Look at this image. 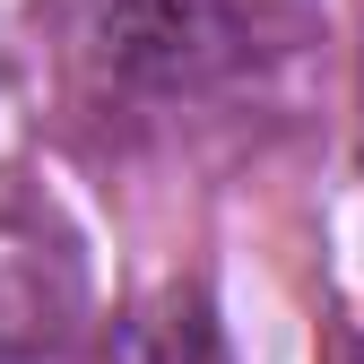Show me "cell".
<instances>
[{"label": "cell", "mask_w": 364, "mask_h": 364, "mask_svg": "<svg viewBox=\"0 0 364 364\" xmlns=\"http://www.w3.org/2000/svg\"><path fill=\"white\" fill-rule=\"evenodd\" d=\"M330 364H364V321H355V330H338V347H330Z\"/></svg>", "instance_id": "4"}, {"label": "cell", "mask_w": 364, "mask_h": 364, "mask_svg": "<svg viewBox=\"0 0 364 364\" xmlns=\"http://www.w3.org/2000/svg\"><path fill=\"white\" fill-rule=\"evenodd\" d=\"M87 321V269L61 225L0 208V364L61 355Z\"/></svg>", "instance_id": "2"}, {"label": "cell", "mask_w": 364, "mask_h": 364, "mask_svg": "<svg viewBox=\"0 0 364 364\" xmlns=\"http://www.w3.org/2000/svg\"><path fill=\"white\" fill-rule=\"evenodd\" d=\"M105 364H225V338H217L208 295L200 287H156L148 304H130Z\"/></svg>", "instance_id": "3"}, {"label": "cell", "mask_w": 364, "mask_h": 364, "mask_svg": "<svg viewBox=\"0 0 364 364\" xmlns=\"http://www.w3.org/2000/svg\"><path fill=\"white\" fill-rule=\"evenodd\" d=\"M304 35V0H70V61L96 105L148 113L252 78Z\"/></svg>", "instance_id": "1"}]
</instances>
